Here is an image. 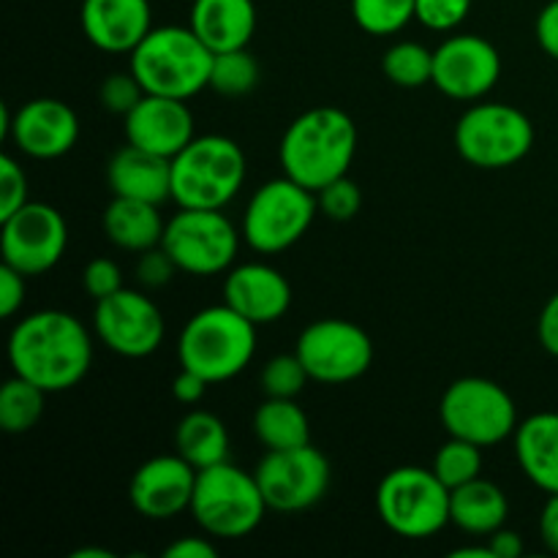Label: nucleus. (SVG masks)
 Returning <instances> with one entry per match:
<instances>
[{
  "label": "nucleus",
  "instance_id": "f257e3e1",
  "mask_svg": "<svg viewBox=\"0 0 558 558\" xmlns=\"http://www.w3.org/2000/svg\"><path fill=\"white\" fill-rule=\"evenodd\" d=\"M9 363L16 376L44 392H63L80 385L93 363L87 327L65 311H36L11 330Z\"/></svg>",
  "mask_w": 558,
  "mask_h": 558
},
{
  "label": "nucleus",
  "instance_id": "f03ea898",
  "mask_svg": "<svg viewBox=\"0 0 558 558\" xmlns=\"http://www.w3.org/2000/svg\"><path fill=\"white\" fill-rule=\"evenodd\" d=\"M357 153V125L343 109L316 107L292 120L281 140V167L287 178L322 191L349 172Z\"/></svg>",
  "mask_w": 558,
  "mask_h": 558
},
{
  "label": "nucleus",
  "instance_id": "7ed1b4c3",
  "mask_svg": "<svg viewBox=\"0 0 558 558\" xmlns=\"http://www.w3.org/2000/svg\"><path fill=\"white\" fill-rule=\"evenodd\" d=\"M213 52L191 25L153 27L131 52V71L153 96L194 98L210 87Z\"/></svg>",
  "mask_w": 558,
  "mask_h": 558
},
{
  "label": "nucleus",
  "instance_id": "20e7f679",
  "mask_svg": "<svg viewBox=\"0 0 558 558\" xmlns=\"http://www.w3.org/2000/svg\"><path fill=\"white\" fill-rule=\"evenodd\" d=\"M256 352V325L232 305H210L185 322L178 341L180 365L210 385L234 379Z\"/></svg>",
  "mask_w": 558,
  "mask_h": 558
},
{
  "label": "nucleus",
  "instance_id": "39448f33",
  "mask_svg": "<svg viewBox=\"0 0 558 558\" xmlns=\"http://www.w3.org/2000/svg\"><path fill=\"white\" fill-rule=\"evenodd\" d=\"M245 183V153L229 136H194L172 158V199L189 210H221Z\"/></svg>",
  "mask_w": 558,
  "mask_h": 558
},
{
  "label": "nucleus",
  "instance_id": "423d86ee",
  "mask_svg": "<svg viewBox=\"0 0 558 558\" xmlns=\"http://www.w3.org/2000/svg\"><path fill=\"white\" fill-rule=\"evenodd\" d=\"M270 510L262 496L256 474L243 472L223 461L196 474L191 515L202 532L216 539H243L262 523Z\"/></svg>",
  "mask_w": 558,
  "mask_h": 558
},
{
  "label": "nucleus",
  "instance_id": "0eeeda50",
  "mask_svg": "<svg viewBox=\"0 0 558 558\" xmlns=\"http://www.w3.org/2000/svg\"><path fill=\"white\" fill-rule=\"evenodd\" d=\"M381 523L403 539H425L450 523V488L434 469L398 466L381 477L376 490Z\"/></svg>",
  "mask_w": 558,
  "mask_h": 558
},
{
  "label": "nucleus",
  "instance_id": "6e6552de",
  "mask_svg": "<svg viewBox=\"0 0 558 558\" xmlns=\"http://www.w3.org/2000/svg\"><path fill=\"white\" fill-rule=\"evenodd\" d=\"M316 213L319 202L314 191L283 174L251 196L243 216V238L259 254H281L308 232Z\"/></svg>",
  "mask_w": 558,
  "mask_h": 558
},
{
  "label": "nucleus",
  "instance_id": "1a4fd4ad",
  "mask_svg": "<svg viewBox=\"0 0 558 558\" xmlns=\"http://www.w3.org/2000/svg\"><path fill=\"white\" fill-rule=\"evenodd\" d=\"M441 423L447 434L480 447H494L518 430V409L510 392L483 376L456 379L441 396Z\"/></svg>",
  "mask_w": 558,
  "mask_h": 558
},
{
  "label": "nucleus",
  "instance_id": "9d476101",
  "mask_svg": "<svg viewBox=\"0 0 558 558\" xmlns=\"http://www.w3.org/2000/svg\"><path fill=\"white\" fill-rule=\"evenodd\" d=\"M534 125L510 104H474L456 125V147L472 167L507 169L529 156Z\"/></svg>",
  "mask_w": 558,
  "mask_h": 558
},
{
  "label": "nucleus",
  "instance_id": "9b49d317",
  "mask_svg": "<svg viewBox=\"0 0 558 558\" xmlns=\"http://www.w3.org/2000/svg\"><path fill=\"white\" fill-rule=\"evenodd\" d=\"M161 248L172 256L178 270L191 276H218L232 267L240 234L221 210L180 207L167 221Z\"/></svg>",
  "mask_w": 558,
  "mask_h": 558
},
{
  "label": "nucleus",
  "instance_id": "f8f14e48",
  "mask_svg": "<svg viewBox=\"0 0 558 558\" xmlns=\"http://www.w3.org/2000/svg\"><path fill=\"white\" fill-rule=\"evenodd\" d=\"M305 371L322 385L360 379L374 363V341L363 327L347 319H319L305 327L294 347Z\"/></svg>",
  "mask_w": 558,
  "mask_h": 558
},
{
  "label": "nucleus",
  "instance_id": "ddd939ff",
  "mask_svg": "<svg viewBox=\"0 0 558 558\" xmlns=\"http://www.w3.org/2000/svg\"><path fill=\"white\" fill-rule=\"evenodd\" d=\"M267 507L276 512H303L325 499L330 488V461L316 447L267 450L254 469Z\"/></svg>",
  "mask_w": 558,
  "mask_h": 558
},
{
  "label": "nucleus",
  "instance_id": "4468645a",
  "mask_svg": "<svg viewBox=\"0 0 558 558\" xmlns=\"http://www.w3.org/2000/svg\"><path fill=\"white\" fill-rule=\"evenodd\" d=\"M69 245L65 218L44 202H27L14 216L3 218L0 251L3 262L22 276H44L52 270Z\"/></svg>",
  "mask_w": 558,
  "mask_h": 558
},
{
  "label": "nucleus",
  "instance_id": "2eb2a0df",
  "mask_svg": "<svg viewBox=\"0 0 558 558\" xmlns=\"http://www.w3.org/2000/svg\"><path fill=\"white\" fill-rule=\"evenodd\" d=\"M98 341L120 357L140 360L156 352L163 341V316L150 298L134 289H120L98 300L93 314Z\"/></svg>",
  "mask_w": 558,
  "mask_h": 558
},
{
  "label": "nucleus",
  "instance_id": "dca6fc26",
  "mask_svg": "<svg viewBox=\"0 0 558 558\" xmlns=\"http://www.w3.org/2000/svg\"><path fill=\"white\" fill-rule=\"evenodd\" d=\"M501 76V54L488 38L461 33L434 52V85L456 101H477Z\"/></svg>",
  "mask_w": 558,
  "mask_h": 558
},
{
  "label": "nucleus",
  "instance_id": "f3484780",
  "mask_svg": "<svg viewBox=\"0 0 558 558\" xmlns=\"http://www.w3.org/2000/svg\"><path fill=\"white\" fill-rule=\"evenodd\" d=\"M196 474L199 472L178 452L150 458L131 477V505L147 521H169V518L191 510Z\"/></svg>",
  "mask_w": 558,
  "mask_h": 558
},
{
  "label": "nucleus",
  "instance_id": "a211bd4d",
  "mask_svg": "<svg viewBox=\"0 0 558 558\" xmlns=\"http://www.w3.org/2000/svg\"><path fill=\"white\" fill-rule=\"evenodd\" d=\"M9 136L31 158H60L80 140V120L60 98H33L11 114Z\"/></svg>",
  "mask_w": 558,
  "mask_h": 558
},
{
  "label": "nucleus",
  "instance_id": "6ab92c4d",
  "mask_svg": "<svg viewBox=\"0 0 558 558\" xmlns=\"http://www.w3.org/2000/svg\"><path fill=\"white\" fill-rule=\"evenodd\" d=\"M194 136V114L183 98L147 93L125 114V140L158 156L174 158Z\"/></svg>",
  "mask_w": 558,
  "mask_h": 558
},
{
  "label": "nucleus",
  "instance_id": "aec40b11",
  "mask_svg": "<svg viewBox=\"0 0 558 558\" xmlns=\"http://www.w3.org/2000/svg\"><path fill=\"white\" fill-rule=\"evenodd\" d=\"M223 303L232 305L256 327L272 325L292 305V287L276 267L245 262L229 270L223 281Z\"/></svg>",
  "mask_w": 558,
  "mask_h": 558
},
{
  "label": "nucleus",
  "instance_id": "412c9836",
  "mask_svg": "<svg viewBox=\"0 0 558 558\" xmlns=\"http://www.w3.org/2000/svg\"><path fill=\"white\" fill-rule=\"evenodd\" d=\"M80 20L87 41L114 54H131L153 31L150 0H85Z\"/></svg>",
  "mask_w": 558,
  "mask_h": 558
},
{
  "label": "nucleus",
  "instance_id": "4be33fe9",
  "mask_svg": "<svg viewBox=\"0 0 558 558\" xmlns=\"http://www.w3.org/2000/svg\"><path fill=\"white\" fill-rule=\"evenodd\" d=\"M107 183L114 196L161 205L172 199V158L129 142L109 158Z\"/></svg>",
  "mask_w": 558,
  "mask_h": 558
},
{
  "label": "nucleus",
  "instance_id": "5701e85b",
  "mask_svg": "<svg viewBox=\"0 0 558 558\" xmlns=\"http://www.w3.org/2000/svg\"><path fill=\"white\" fill-rule=\"evenodd\" d=\"M189 25L213 52L243 49L256 33V5L254 0H194Z\"/></svg>",
  "mask_w": 558,
  "mask_h": 558
},
{
  "label": "nucleus",
  "instance_id": "b1692460",
  "mask_svg": "<svg viewBox=\"0 0 558 558\" xmlns=\"http://www.w3.org/2000/svg\"><path fill=\"white\" fill-rule=\"evenodd\" d=\"M515 458L523 474L545 494H558V414L539 412L518 423Z\"/></svg>",
  "mask_w": 558,
  "mask_h": 558
},
{
  "label": "nucleus",
  "instance_id": "393cba45",
  "mask_svg": "<svg viewBox=\"0 0 558 558\" xmlns=\"http://www.w3.org/2000/svg\"><path fill=\"white\" fill-rule=\"evenodd\" d=\"M101 223L109 243L123 251H134V254H145V251L161 245L163 229H167V221L158 213V205L125 199V196H114L109 202Z\"/></svg>",
  "mask_w": 558,
  "mask_h": 558
},
{
  "label": "nucleus",
  "instance_id": "a878e982",
  "mask_svg": "<svg viewBox=\"0 0 558 558\" xmlns=\"http://www.w3.org/2000/svg\"><path fill=\"white\" fill-rule=\"evenodd\" d=\"M510 515V501L505 490L490 480H472L450 490V523L472 537H488L501 529Z\"/></svg>",
  "mask_w": 558,
  "mask_h": 558
},
{
  "label": "nucleus",
  "instance_id": "bb28decb",
  "mask_svg": "<svg viewBox=\"0 0 558 558\" xmlns=\"http://www.w3.org/2000/svg\"><path fill=\"white\" fill-rule=\"evenodd\" d=\"M174 450L183 456L196 472L210 469L216 463L229 461V434L227 425L210 412H194L185 414L174 428Z\"/></svg>",
  "mask_w": 558,
  "mask_h": 558
},
{
  "label": "nucleus",
  "instance_id": "cd10ccee",
  "mask_svg": "<svg viewBox=\"0 0 558 558\" xmlns=\"http://www.w3.org/2000/svg\"><path fill=\"white\" fill-rule=\"evenodd\" d=\"M254 434L267 450H292L311 445L308 414L294 398H267L254 412Z\"/></svg>",
  "mask_w": 558,
  "mask_h": 558
},
{
  "label": "nucleus",
  "instance_id": "c85d7f7f",
  "mask_svg": "<svg viewBox=\"0 0 558 558\" xmlns=\"http://www.w3.org/2000/svg\"><path fill=\"white\" fill-rule=\"evenodd\" d=\"M49 392L33 381L22 379V376H11L3 387H0V428L5 434H27L36 428L38 420L44 417V403H47Z\"/></svg>",
  "mask_w": 558,
  "mask_h": 558
},
{
  "label": "nucleus",
  "instance_id": "c756f323",
  "mask_svg": "<svg viewBox=\"0 0 558 558\" xmlns=\"http://www.w3.org/2000/svg\"><path fill=\"white\" fill-rule=\"evenodd\" d=\"M381 71L398 87H423L434 82V52L417 41H398L381 58Z\"/></svg>",
  "mask_w": 558,
  "mask_h": 558
},
{
  "label": "nucleus",
  "instance_id": "7c9ffc66",
  "mask_svg": "<svg viewBox=\"0 0 558 558\" xmlns=\"http://www.w3.org/2000/svg\"><path fill=\"white\" fill-rule=\"evenodd\" d=\"M256 85H259V63L248 52V47L216 52L210 71V90L227 98H238L254 90Z\"/></svg>",
  "mask_w": 558,
  "mask_h": 558
},
{
  "label": "nucleus",
  "instance_id": "2f4dec72",
  "mask_svg": "<svg viewBox=\"0 0 558 558\" xmlns=\"http://www.w3.org/2000/svg\"><path fill=\"white\" fill-rule=\"evenodd\" d=\"M430 469H434L436 477L450 490L461 488V485L477 480L480 472H483V447L472 445L466 439H458V436H450V441H445L436 450L434 466Z\"/></svg>",
  "mask_w": 558,
  "mask_h": 558
},
{
  "label": "nucleus",
  "instance_id": "473e14b6",
  "mask_svg": "<svg viewBox=\"0 0 558 558\" xmlns=\"http://www.w3.org/2000/svg\"><path fill=\"white\" fill-rule=\"evenodd\" d=\"M417 0H352L354 22L371 36H392L414 20Z\"/></svg>",
  "mask_w": 558,
  "mask_h": 558
},
{
  "label": "nucleus",
  "instance_id": "72a5a7b5",
  "mask_svg": "<svg viewBox=\"0 0 558 558\" xmlns=\"http://www.w3.org/2000/svg\"><path fill=\"white\" fill-rule=\"evenodd\" d=\"M308 379L311 376L305 371L303 360L298 357V352H292L276 354V357L267 360V365L262 368L259 385L267 398H298Z\"/></svg>",
  "mask_w": 558,
  "mask_h": 558
},
{
  "label": "nucleus",
  "instance_id": "f704fd0d",
  "mask_svg": "<svg viewBox=\"0 0 558 558\" xmlns=\"http://www.w3.org/2000/svg\"><path fill=\"white\" fill-rule=\"evenodd\" d=\"M316 202H319V210L327 218H332V221H349L363 207V194H360V185L343 174V178L332 180L325 189L316 191Z\"/></svg>",
  "mask_w": 558,
  "mask_h": 558
},
{
  "label": "nucleus",
  "instance_id": "c9c22d12",
  "mask_svg": "<svg viewBox=\"0 0 558 558\" xmlns=\"http://www.w3.org/2000/svg\"><path fill=\"white\" fill-rule=\"evenodd\" d=\"M147 96V90L142 87V82L136 80L134 71H118V74H109L107 80L98 87V101L104 109L114 114H129L142 98Z\"/></svg>",
  "mask_w": 558,
  "mask_h": 558
},
{
  "label": "nucleus",
  "instance_id": "e433bc0d",
  "mask_svg": "<svg viewBox=\"0 0 558 558\" xmlns=\"http://www.w3.org/2000/svg\"><path fill=\"white\" fill-rule=\"evenodd\" d=\"M472 11V0H417L414 20L423 22L428 31L450 33L461 25Z\"/></svg>",
  "mask_w": 558,
  "mask_h": 558
},
{
  "label": "nucleus",
  "instance_id": "4c0bfd02",
  "mask_svg": "<svg viewBox=\"0 0 558 558\" xmlns=\"http://www.w3.org/2000/svg\"><path fill=\"white\" fill-rule=\"evenodd\" d=\"M27 178L25 169L16 163L14 156H0V221L14 216L20 207L27 205Z\"/></svg>",
  "mask_w": 558,
  "mask_h": 558
},
{
  "label": "nucleus",
  "instance_id": "58836bf2",
  "mask_svg": "<svg viewBox=\"0 0 558 558\" xmlns=\"http://www.w3.org/2000/svg\"><path fill=\"white\" fill-rule=\"evenodd\" d=\"M82 289L90 294L93 300H104L109 294L120 292L123 289V276H120V267L114 265L107 256H98V259L87 262V267L82 270Z\"/></svg>",
  "mask_w": 558,
  "mask_h": 558
},
{
  "label": "nucleus",
  "instance_id": "ea45409f",
  "mask_svg": "<svg viewBox=\"0 0 558 558\" xmlns=\"http://www.w3.org/2000/svg\"><path fill=\"white\" fill-rule=\"evenodd\" d=\"M178 272V265L172 262V256L156 245V248L145 251L136 262V278H140L142 287L147 289H161L172 281V276Z\"/></svg>",
  "mask_w": 558,
  "mask_h": 558
},
{
  "label": "nucleus",
  "instance_id": "a19ab883",
  "mask_svg": "<svg viewBox=\"0 0 558 558\" xmlns=\"http://www.w3.org/2000/svg\"><path fill=\"white\" fill-rule=\"evenodd\" d=\"M25 278L11 265H0V316L11 319L25 303Z\"/></svg>",
  "mask_w": 558,
  "mask_h": 558
},
{
  "label": "nucleus",
  "instance_id": "79ce46f5",
  "mask_svg": "<svg viewBox=\"0 0 558 558\" xmlns=\"http://www.w3.org/2000/svg\"><path fill=\"white\" fill-rule=\"evenodd\" d=\"M534 33H537V41L550 58L558 60V0H550L537 16V25H534Z\"/></svg>",
  "mask_w": 558,
  "mask_h": 558
},
{
  "label": "nucleus",
  "instance_id": "37998d69",
  "mask_svg": "<svg viewBox=\"0 0 558 558\" xmlns=\"http://www.w3.org/2000/svg\"><path fill=\"white\" fill-rule=\"evenodd\" d=\"M210 381L202 379L199 374H194V371L189 368H180V374L172 379V396L178 398L180 403H185V407H191V403H199L202 398H205V390Z\"/></svg>",
  "mask_w": 558,
  "mask_h": 558
},
{
  "label": "nucleus",
  "instance_id": "c03bdc74",
  "mask_svg": "<svg viewBox=\"0 0 558 558\" xmlns=\"http://www.w3.org/2000/svg\"><path fill=\"white\" fill-rule=\"evenodd\" d=\"M537 338L543 343L545 352L558 357V292L545 303L543 314L537 322Z\"/></svg>",
  "mask_w": 558,
  "mask_h": 558
},
{
  "label": "nucleus",
  "instance_id": "a18cd8bd",
  "mask_svg": "<svg viewBox=\"0 0 558 558\" xmlns=\"http://www.w3.org/2000/svg\"><path fill=\"white\" fill-rule=\"evenodd\" d=\"M488 548L494 558H518L526 550V543H523V537L518 532L501 526L494 534H488Z\"/></svg>",
  "mask_w": 558,
  "mask_h": 558
},
{
  "label": "nucleus",
  "instance_id": "49530a36",
  "mask_svg": "<svg viewBox=\"0 0 558 558\" xmlns=\"http://www.w3.org/2000/svg\"><path fill=\"white\" fill-rule=\"evenodd\" d=\"M216 554L218 548L207 537H180L163 550V558H213Z\"/></svg>",
  "mask_w": 558,
  "mask_h": 558
},
{
  "label": "nucleus",
  "instance_id": "de8ad7c7",
  "mask_svg": "<svg viewBox=\"0 0 558 558\" xmlns=\"http://www.w3.org/2000/svg\"><path fill=\"white\" fill-rule=\"evenodd\" d=\"M539 537L545 548L558 556V494H550L539 512Z\"/></svg>",
  "mask_w": 558,
  "mask_h": 558
},
{
  "label": "nucleus",
  "instance_id": "09e8293b",
  "mask_svg": "<svg viewBox=\"0 0 558 558\" xmlns=\"http://www.w3.org/2000/svg\"><path fill=\"white\" fill-rule=\"evenodd\" d=\"M452 556H456V558H463V556L494 558V556H490V548H488V545H474V548H458V550H452Z\"/></svg>",
  "mask_w": 558,
  "mask_h": 558
},
{
  "label": "nucleus",
  "instance_id": "8fccbe9b",
  "mask_svg": "<svg viewBox=\"0 0 558 558\" xmlns=\"http://www.w3.org/2000/svg\"><path fill=\"white\" fill-rule=\"evenodd\" d=\"M71 558H112V550L82 548V550H76V554H71Z\"/></svg>",
  "mask_w": 558,
  "mask_h": 558
}]
</instances>
